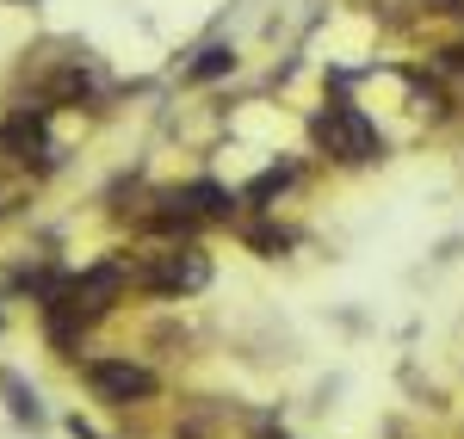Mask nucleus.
I'll return each mask as SVG.
<instances>
[{
  "label": "nucleus",
  "mask_w": 464,
  "mask_h": 439,
  "mask_svg": "<svg viewBox=\"0 0 464 439\" xmlns=\"http://www.w3.org/2000/svg\"><path fill=\"white\" fill-rule=\"evenodd\" d=\"M316 143L328 148L334 161H372V155H378V130H372L353 106H328L316 118Z\"/></svg>",
  "instance_id": "nucleus-1"
},
{
  "label": "nucleus",
  "mask_w": 464,
  "mask_h": 439,
  "mask_svg": "<svg viewBox=\"0 0 464 439\" xmlns=\"http://www.w3.org/2000/svg\"><path fill=\"white\" fill-rule=\"evenodd\" d=\"M87 384L106 396V403H143L149 390H155V377L143 366H124V359H93L87 366Z\"/></svg>",
  "instance_id": "nucleus-2"
},
{
  "label": "nucleus",
  "mask_w": 464,
  "mask_h": 439,
  "mask_svg": "<svg viewBox=\"0 0 464 439\" xmlns=\"http://www.w3.org/2000/svg\"><path fill=\"white\" fill-rule=\"evenodd\" d=\"M211 279V266H205V254H161L155 260V272H149V291H198Z\"/></svg>",
  "instance_id": "nucleus-3"
},
{
  "label": "nucleus",
  "mask_w": 464,
  "mask_h": 439,
  "mask_svg": "<svg viewBox=\"0 0 464 439\" xmlns=\"http://www.w3.org/2000/svg\"><path fill=\"white\" fill-rule=\"evenodd\" d=\"M44 111H19V118H6V124H0V155H13V161H37V155H44Z\"/></svg>",
  "instance_id": "nucleus-4"
},
{
  "label": "nucleus",
  "mask_w": 464,
  "mask_h": 439,
  "mask_svg": "<svg viewBox=\"0 0 464 439\" xmlns=\"http://www.w3.org/2000/svg\"><path fill=\"white\" fill-rule=\"evenodd\" d=\"M179 205H186L192 217H229V211H236V198H229V192H223L217 180H198V186H186V192H179Z\"/></svg>",
  "instance_id": "nucleus-5"
},
{
  "label": "nucleus",
  "mask_w": 464,
  "mask_h": 439,
  "mask_svg": "<svg viewBox=\"0 0 464 439\" xmlns=\"http://www.w3.org/2000/svg\"><path fill=\"white\" fill-rule=\"evenodd\" d=\"M229 62H236V56H229V50H223V43H217V50H205V56H198V62H192V81H217V74L229 69Z\"/></svg>",
  "instance_id": "nucleus-6"
},
{
  "label": "nucleus",
  "mask_w": 464,
  "mask_h": 439,
  "mask_svg": "<svg viewBox=\"0 0 464 439\" xmlns=\"http://www.w3.org/2000/svg\"><path fill=\"white\" fill-rule=\"evenodd\" d=\"M291 186V167H273V174H260V180L248 186V205H260V198H273V192H285Z\"/></svg>",
  "instance_id": "nucleus-7"
},
{
  "label": "nucleus",
  "mask_w": 464,
  "mask_h": 439,
  "mask_svg": "<svg viewBox=\"0 0 464 439\" xmlns=\"http://www.w3.org/2000/svg\"><path fill=\"white\" fill-rule=\"evenodd\" d=\"M6 396H13V415H19V421H37V403L25 396V384H19V377H6Z\"/></svg>",
  "instance_id": "nucleus-8"
},
{
  "label": "nucleus",
  "mask_w": 464,
  "mask_h": 439,
  "mask_svg": "<svg viewBox=\"0 0 464 439\" xmlns=\"http://www.w3.org/2000/svg\"><path fill=\"white\" fill-rule=\"evenodd\" d=\"M74 434H81V439H100V434H87V427H81V421H74Z\"/></svg>",
  "instance_id": "nucleus-9"
}]
</instances>
